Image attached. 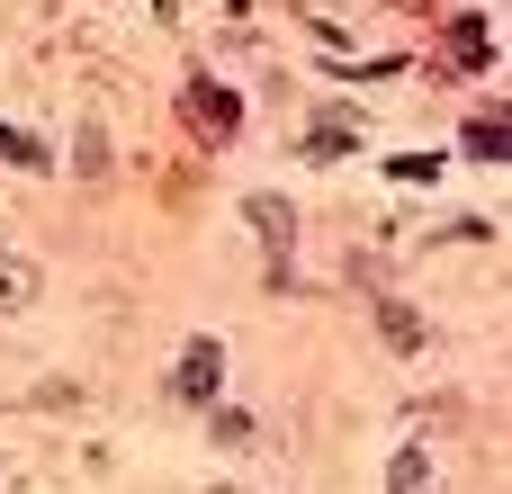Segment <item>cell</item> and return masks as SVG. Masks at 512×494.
I'll return each instance as SVG.
<instances>
[{"label": "cell", "mask_w": 512, "mask_h": 494, "mask_svg": "<svg viewBox=\"0 0 512 494\" xmlns=\"http://www.w3.org/2000/svg\"><path fill=\"white\" fill-rule=\"evenodd\" d=\"M216 378H225V351H216V342H189L180 369H171V396H180V405H216Z\"/></svg>", "instance_id": "cell-1"}, {"label": "cell", "mask_w": 512, "mask_h": 494, "mask_svg": "<svg viewBox=\"0 0 512 494\" xmlns=\"http://www.w3.org/2000/svg\"><path fill=\"white\" fill-rule=\"evenodd\" d=\"M189 126L207 135V144H225L243 117H234V90H216V81H189Z\"/></svg>", "instance_id": "cell-2"}, {"label": "cell", "mask_w": 512, "mask_h": 494, "mask_svg": "<svg viewBox=\"0 0 512 494\" xmlns=\"http://www.w3.org/2000/svg\"><path fill=\"white\" fill-rule=\"evenodd\" d=\"M252 225H261V243H270V270H288V243H297V216H288V198L252 189Z\"/></svg>", "instance_id": "cell-3"}, {"label": "cell", "mask_w": 512, "mask_h": 494, "mask_svg": "<svg viewBox=\"0 0 512 494\" xmlns=\"http://www.w3.org/2000/svg\"><path fill=\"white\" fill-rule=\"evenodd\" d=\"M36 288H45V270H36L27 252H0V315H18V306H36Z\"/></svg>", "instance_id": "cell-4"}, {"label": "cell", "mask_w": 512, "mask_h": 494, "mask_svg": "<svg viewBox=\"0 0 512 494\" xmlns=\"http://www.w3.org/2000/svg\"><path fill=\"white\" fill-rule=\"evenodd\" d=\"M450 54H459V63H495V27H486V18H459V27H450Z\"/></svg>", "instance_id": "cell-5"}, {"label": "cell", "mask_w": 512, "mask_h": 494, "mask_svg": "<svg viewBox=\"0 0 512 494\" xmlns=\"http://www.w3.org/2000/svg\"><path fill=\"white\" fill-rule=\"evenodd\" d=\"M459 144H468L477 162H504V117H495V108H486V117H468V135H459Z\"/></svg>", "instance_id": "cell-6"}, {"label": "cell", "mask_w": 512, "mask_h": 494, "mask_svg": "<svg viewBox=\"0 0 512 494\" xmlns=\"http://www.w3.org/2000/svg\"><path fill=\"white\" fill-rule=\"evenodd\" d=\"M0 162H18V171H54V153H45L36 135H18V126H0Z\"/></svg>", "instance_id": "cell-7"}, {"label": "cell", "mask_w": 512, "mask_h": 494, "mask_svg": "<svg viewBox=\"0 0 512 494\" xmlns=\"http://www.w3.org/2000/svg\"><path fill=\"white\" fill-rule=\"evenodd\" d=\"M378 324H387V342H396V351H423V315H405V306H378Z\"/></svg>", "instance_id": "cell-8"}, {"label": "cell", "mask_w": 512, "mask_h": 494, "mask_svg": "<svg viewBox=\"0 0 512 494\" xmlns=\"http://www.w3.org/2000/svg\"><path fill=\"white\" fill-rule=\"evenodd\" d=\"M396 494H441V486H432V459H423V450H405V459H396Z\"/></svg>", "instance_id": "cell-9"}]
</instances>
